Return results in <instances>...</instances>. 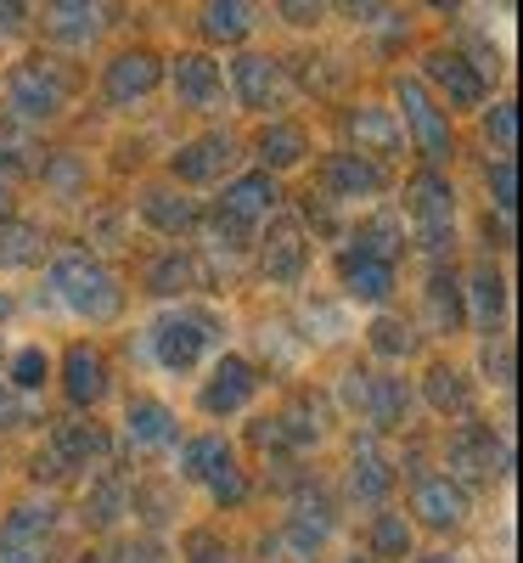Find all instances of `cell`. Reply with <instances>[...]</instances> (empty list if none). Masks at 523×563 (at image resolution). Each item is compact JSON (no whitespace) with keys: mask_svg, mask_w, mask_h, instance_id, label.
I'll return each mask as SVG.
<instances>
[{"mask_svg":"<svg viewBox=\"0 0 523 563\" xmlns=\"http://www.w3.org/2000/svg\"><path fill=\"white\" fill-rule=\"evenodd\" d=\"M198 282H203V265H198V254H186V249H169V254H158V260L147 265V288L164 294V299L192 294Z\"/></svg>","mask_w":523,"mask_h":563,"instance_id":"obj_31","label":"cell"},{"mask_svg":"<svg viewBox=\"0 0 523 563\" xmlns=\"http://www.w3.org/2000/svg\"><path fill=\"white\" fill-rule=\"evenodd\" d=\"M422 74L434 79V90H427L434 102L445 97L450 108H485V97H490L485 74L472 68L461 52H445V45H439V52H427V57H422Z\"/></svg>","mask_w":523,"mask_h":563,"instance_id":"obj_14","label":"cell"},{"mask_svg":"<svg viewBox=\"0 0 523 563\" xmlns=\"http://www.w3.org/2000/svg\"><path fill=\"white\" fill-rule=\"evenodd\" d=\"M52 530H57V507L52 501H18L12 512H7V525H0V536H12V541H52Z\"/></svg>","mask_w":523,"mask_h":563,"instance_id":"obj_37","label":"cell"},{"mask_svg":"<svg viewBox=\"0 0 523 563\" xmlns=\"http://www.w3.org/2000/svg\"><path fill=\"white\" fill-rule=\"evenodd\" d=\"M40 254V231L34 225H12L7 231V249H0V260H7V265H29Z\"/></svg>","mask_w":523,"mask_h":563,"instance_id":"obj_45","label":"cell"},{"mask_svg":"<svg viewBox=\"0 0 523 563\" xmlns=\"http://www.w3.org/2000/svg\"><path fill=\"white\" fill-rule=\"evenodd\" d=\"M485 361H490V372H496V384H512V355H507V344H501V350L490 344Z\"/></svg>","mask_w":523,"mask_h":563,"instance_id":"obj_47","label":"cell"},{"mask_svg":"<svg viewBox=\"0 0 523 563\" xmlns=\"http://www.w3.org/2000/svg\"><path fill=\"white\" fill-rule=\"evenodd\" d=\"M490 198H496L501 214H512V203H518V169H512V158L490 164Z\"/></svg>","mask_w":523,"mask_h":563,"instance_id":"obj_43","label":"cell"},{"mask_svg":"<svg viewBox=\"0 0 523 563\" xmlns=\"http://www.w3.org/2000/svg\"><path fill=\"white\" fill-rule=\"evenodd\" d=\"M389 186L383 164H366L355 153H332L321 164V198L326 203H360V198H377Z\"/></svg>","mask_w":523,"mask_h":563,"instance_id":"obj_17","label":"cell"},{"mask_svg":"<svg viewBox=\"0 0 523 563\" xmlns=\"http://www.w3.org/2000/svg\"><path fill=\"white\" fill-rule=\"evenodd\" d=\"M164 85V57L147 52V45H135V52H119L102 74V97L113 108H135V102H147L153 90Z\"/></svg>","mask_w":523,"mask_h":563,"instance_id":"obj_12","label":"cell"},{"mask_svg":"<svg viewBox=\"0 0 523 563\" xmlns=\"http://www.w3.org/2000/svg\"><path fill=\"white\" fill-rule=\"evenodd\" d=\"M394 97H400V108H405V124L400 130H411V141H416V153L427 158V164H445L450 153H456V135H450V113L427 97V85L422 79H394Z\"/></svg>","mask_w":523,"mask_h":563,"instance_id":"obj_5","label":"cell"},{"mask_svg":"<svg viewBox=\"0 0 523 563\" xmlns=\"http://www.w3.org/2000/svg\"><path fill=\"white\" fill-rule=\"evenodd\" d=\"M79 175H85V169H79V158H57V164H45V186H57L63 198H74V192H79Z\"/></svg>","mask_w":523,"mask_h":563,"instance_id":"obj_46","label":"cell"},{"mask_svg":"<svg viewBox=\"0 0 523 563\" xmlns=\"http://www.w3.org/2000/svg\"><path fill=\"white\" fill-rule=\"evenodd\" d=\"M141 220H147L158 238H186V231H198V225H203L198 203H192V198H180L175 186H147V192H141Z\"/></svg>","mask_w":523,"mask_h":563,"instance_id":"obj_23","label":"cell"},{"mask_svg":"<svg viewBox=\"0 0 523 563\" xmlns=\"http://www.w3.org/2000/svg\"><path fill=\"white\" fill-rule=\"evenodd\" d=\"M389 490H394V467H389V456L377 451L371 440L355 451V462H349V501L355 507H377L383 512V501H389Z\"/></svg>","mask_w":523,"mask_h":563,"instance_id":"obj_25","label":"cell"},{"mask_svg":"<svg viewBox=\"0 0 523 563\" xmlns=\"http://www.w3.org/2000/svg\"><path fill=\"white\" fill-rule=\"evenodd\" d=\"M214 214H225L231 225H243V231H259L265 220L281 214V180L265 175V169H248V175L225 180V198H220Z\"/></svg>","mask_w":523,"mask_h":563,"instance_id":"obj_10","label":"cell"},{"mask_svg":"<svg viewBox=\"0 0 523 563\" xmlns=\"http://www.w3.org/2000/svg\"><path fill=\"white\" fill-rule=\"evenodd\" d=\"M198 29L209 40L236 45V40H248V29H254V7H243V0H209V7L198 12Z\"/></svg>","mask_w":523,"mask_h":563,"instance_id":"obj_35","label":"cell"},{"mask_svg":"<svg viewBox=\"0 0 523 563\" xmlns=\"http://www.w3.org/2000/svg\"><path fill=\"white\" fill-rule=\"evenodd\" d=\"M400 249H405V225H400V214H394V209H377L371 220H360V225H355V249H349V254L394 265V260H400Z\"/></svg>","mask_w":523,"mask_h":563,"instance_id":"obj_29","label":"cell"},{"mask_svg":"<svg viewBox=\"0 0 523 563\" xmlns=\"http://www.w3.org/2000/svg\"><path fill=\"white\" fill-rule=\"evenodd\" d=\"M0 361H7V350H0Z\"/></svg>","mask_w":523,"mask_h":563,"instance_id":"obj_53","label":"cell"},{"mask_svg":"<svg viewBox=\"0 0 523 563\" xmlns=\"http://www.w3.org/2000/svg\"><path fill=\"white\" fill-rule=\"evenodd\" d=\"M405 209H411V225H416V243L434 254V260H445L456 249V192H450V180L439 169L411 175Z\"/></svg>","mask_w":523,"mask_h":563,"instance_id":"obj_4","label":"cell"},{"mask_svg":"<svg viewBox=\"0 0 523 563\" xmlns=\"http://www.w3.org/2000/svg\"><path fill=\"white\" fill-rule=\"evenodd\" d=\"M124 440H130V451H164V445L180 440V422H175V411L164 400L135 395L124 406Z\"/></svg>","mask_w":523,"mask_h":563,"instance_id":"obj_22","label":"cell"},{"mask_svg":"<svg viewBox=\"0 0 523 563\" xmlns=\"http://www.w3.org/2000/svg\"><path fill=\"white\" fill-rule=\"evenodd\" d=\"M254 158H259V169H265V175L304 164V158H310V135H304V124H288V119L265 124V130H259V141H254Z\"/></svg>","mask_w":523,"mask_h":563,"instance_id":"obj_27","label":"cell"},{"mask_svg":"<svg viewBox=\"0 0 523 563\" xmlns=\"http://www.w3.org/2000/svg\"><path fill=\"white\" fill-rule=\"evenodd\" d=\"M108 389H113L108 355L97 344H68V355H63V395H68V406L97 411L108 400Z\"/></svg>","mask_w":523,"mask_h":563,"instance_id":"obj_16","label":"cell"},{"mask_svg":"<svg viewBox=\"0 0 523 563\" xmlns=\"http://www.w3.org/2000/svg\"><path fill=\"white\" fill-rule=\"evenodd\" d=\"M422 400L434 406L439 417H472V389H467V378H461L450 361H434V366H427Z\"/></svg>","mask_w":523,"mask_h":563,"instance_id":"obj_30","label":"cell"},{"mask_svg":"<svg viewBox=\"0 0 523 563\" xmlns=\"http://www.w3.org/2000/svg\"><path fill=\"white\" fill-rule=\"evenodd\" d=\"M7 378H12V389H23V395H34V389H45V378H52V355H45L40 344H29V350H18V355L7 361Z\"/></svg>","mask_w":523,"mask_h":563,"instance_id":"obj_39","label":"cell"},{"mask_svg":"<svg viewBox=\"0 0 523 563\" xmlns=\"http://www.w3.org/2000/svg\"><path fill=\"white\" fill-rule=\"evenodd\" d=\"M124 507H130V479L124 474H102L97 485H90V496H85V525L90 530H113L124 519Z\"/></svg>","mask_w":523,"mask_h":563,"instance_id":"obj_33","label":"cell"},{"mask_svg":"<svg viewBox=\"0 0 523 563\" xmlns=\"http://www.w3.org/2000/svg\"><path fill=\"white\" fill-rule=\"evenodd\" d=\"M276 434H281V445H293V451H310V445H321V406L310 400V395H299L288 411H276Z\"/></svg>","mask_w":523,"mask_h":563,"instance_id":"obj_34","label":"cell"},{"mask_svg":"<svg viewBox=\"0 0 523 563\" xmlns=\"http://www.w3.org/2000/svg\"><path fill=\"white\" fill-rule=\"evenodd\" d=\"M366 344L383 355V361H405V355H416V327L400 321V316H377L371 333H366Z\"/></svg>","mask_w":523,"mask_h":563,"instance_id":"obj_38","label":"cell"},{"mask_svg":"<svg viewBox=\"0 0 523 563\" xmlns=\"http://www.w3.org/2000/svg\"><path fill=\"white\" fill-rule=\"evenodd\" d=\"M485 135H490L496 153H512V147H518V113H512V102H496V108L485 113Z\"/></svg>","mask_w":523,"mask_h":563,"instance_id":"obj_42","label":"cell"},{"mask_svg":"<svg viewBox=\"0 0 523 563\" xmlns=\"http://www.w3.org/2000/svg\"><path fill=\"white\" fill-rule=\"evenodd\" d=\"M180 558H186V563H231V547H225L214 530H186Z\"/></svg>","mask_w":523,"mask_h":563,"instance_id":"obj_40","label":"cell"},{"mask_svg":"<svg viewBox=\"0 0 523 563\" xmlns=\"http://www.w3.org/2000/svg\"><path fill=\"white\" fill-rule=\"evenodd\" d=\"M461 305H472L467 316H472V327H479V333H496L501 316H507V276H501L496 265H479V271L461 282Z\"/></svg>","mask_w":523,"mask_h":563,"instance_id":"obj_26","label":"cell"},{"mask_svg":"<svg viewBox=\"0 0 523 563\" xmlns=\"http://www.w3.org/2000/svg\"><path fill=\"white\" fill-rule=\"evenodd\" d=\"M422 563H450V558H445V552H434V558H422Z\"/></svg>","mask_w":523,"mask_h":563,"instance_id":"obj_51","label":"cell"},{"mask_svg":"<svg viewBox=\"0 0 523 563\" xmlns=\"http://www.w3.org/2000/svg\"><path fill=\"white\" fill-rule=\"evenodd\" d=\"M411 512H416V525H427V530H461L467 512H472V496H467V485L434 474V479H416Z\"/></svg>","mask_w":523,"mask_h":563,"instance_id":"obj_18","label":"cell"},{"mask_svg":"<svg viewBox=\"0 0 523 563\" xmlns=\"http://www.w3.org/2000/svg\"><path fill=\"white\" fill-rule=\"evenodd\" d=\"M344 135H349V153L366 158V164H377V158L389 164V158L405 153V130H400L394 108H377V102H355L344 113Z\"/></svg>","mask_w":523,"mask_h":563,"instance_id":"obj_7","label":"cell"},{"mask_svg":"<svg viewBox=\"0 0 523 563\" xmlns=\"http://www.w3.org/2000/svg\"><path fill=\"white\" fill-rule=\"evenodd\" d=\"M108 563H175V558H169V547L158 536H135V541H119L108 552Z\"/></svg>","mask_w":523,"mask_h":563,"instance_id":"obj_41","label":"cell"},{"mask_svg":"<svg viewBox=\"0 0 523 563\" xmlns=\"http://www.w3.org/2000/svg\"><path fill=\"white\" fill-rule=\"evenodd\" d=\"M12 214H18V192H12V180L0 175V225H12Z\"/></svg>","mask_w":523,"mask_h":563,"instance_id":"obj_49","label":"cell"},{"mask_svg":"<svg viewBox=\"0 0 523 563\" xmlns=\"http://www.w3.org/2000/svg\"><path fill=\"white\" fill-rule=\"evenodd\" d=\"M209 339H214V316H203V310H175V316H164V321L153 327V355H158L164 372H192V366L203 361Z\"/></svg>","mask_w":523,"mask_h":563,"instance_id":"obj_6","label":"cell"},{"mask_svg":"<svg viewBox=\"0 0 523 563\" xmlns=\"http://www.w3.org/2000/svg\"><path fill=\"white\" fill-rule=\"evenodd\" d=\"M231 97L248 113H270V108L288 102V68L265 52H243L231 63Z\"/></svg>","mask_w":523,"mask_h":563,"instance_id":"obj_8","label":"cell"},{"mask_svg":"<svg viewBox=\"0 0 523 563\" xmlns=\"http://www.w3.org/2000/svg\"><path fill=\"white\" fill-rule=\"evenodd\" d=\"M254 395H259L254 366H248L243 355H220V361H214V378H209L203 395H198V406H203L209 417H236Z\"/></svg>","mask_w":523,"mask_h":563,"instance_id":"obj_19","label":"cell"},{"mask_svg":"<svg viewBox=\"0 0 523 563\" xmlns=\"http://www.w3.org/2000/svg\"><path fill=\"white\" fill-rule=\"evenodd\" d=\"M68 97H74V68H63L57 57H45V52L12 63V74H7V108L18 119H29V124L57 119L68 108Z\"/></svg>","mask_w":523,"mask_h":563,"instance_id":"obj_2","label":"cell"},{"mask_svg":"<svg viewBox=\"0 0 523 563\" xmlns=\"http://www.w3.org/2000/svg\"><path fill=\"white\" fill-rule=\"evenodd\" d=\"M281 18L293 29H310V23H321V7H281Z\"/></svg>","mask_w":523,"mask_h":563,"instance_id":"obj_48","label":"cell"},{"mask_svg":"<svg viewBox=\"0 0 523 563\" xmlns=\"http://www.w3.org/2000/svg\"><path fill=\"white\" fill-rule=\"evenodd\" d=\"M366 541H371V552L366 558H377V563H389V558H411V519L405 512H371V530H366Z\"/></svg>","mask_w":523,"mask_h":563,"instance_id":"obj_36","label":"cell"},{"mask_svg":"<svg viewBox=\"0 0 523 563\" xmlns=\"http://www.w3.org/2000/svg\"><path fill=\"white\" fill-rule=\"evenodd\" d=\"M45 451L57 456L63 474H85L90 462H108V456H113V440H108L102 422H79V417H74V422H57L52 445H45Z\"/></svg>","mask_w":523,"mask_h":563,"instance_id":"obj_21","label":"cell"},{"mask_svg":"<svg viewBox=\"0 0 523 563\" xmlns=\"http://www.w3.org/2000/svg\"><path fill=\"white\" fill-rule=\"evenodd\" d=\"M45 282H52V294L79 316V321H113L124 310V288H119V276L97 260V254H85V249H68L52 260V271H45Z\"/></svg>","mask_w":523,"mask_h":563,"instance_id":"obj_1","label":"cell"},{"mask_svg":"<svg viewBox=\"0 0 523 563\" xmlns=\"http://www.w3.org/2000/svg\"><path fill=\"white\" fill-rule=\"evenodd\" d=\"M344 563H377V558H344Z\"/></svg>","mask_w":523,"mask_h":563,"instance_id":"obj_52","label":"cell"},{"mask_svg":"<svg viewBox=\"0 0 523 563\" xmlns=\"http://www.w3.org/2000/svg\"><path fill=\"white\" fill-rule=\"evenodd\" d=\"M108 23L102 7H79V0H63V7H45V34L52 40H68V45H85V40H97Z\"/></svg>","mask_w":523,"mask_h":563,"instance_id":"obj_32","label":"cell"},{"mask_svg":"<svg viewBox=\"0 0 523 563\" xmlns=\"http://www.w3.org/2000/svg\"><path fill=\"white\" fill-rule=\"evenodd\" d=\"M450 474L445 479H501L507 474V445L496 440V429H485V422H461V429L450 434Z\"/></svg>","mask_w":523,"mask_h":563,"instance_id":"obj_9","label":"cell"},{"mask_svg":"<svg viewBox=\"0 0 523 563\" xmlns=\"http://www.w3.org/2000/svg\"><path fill=\"white\" fill-rule=\"evenodd\" d=\"M169 85H175V102L192 113H214L225 102V74L209 52H180L169 63Z\"/></svg>","mask_w":523,"mask_h":563,"instance_id":"obj_15","label":"cell"},{"mask_svg":"<svg viewBox=\"0 0 523 563\" xmlns=\"http://www.w3.org/2000/svg\"><path fill=\"white\" fill-rule=\"evenodd\" d=\"M338 276H344V294L355 305H383L394 294V265L383 260H360V254H344L338 260Z\"/></svg>","mask_w":523,"mask_h":563,"instance_id":"obj_28","label":"cell"},{"mask_svg":"<svg viewBox=\"0 0 523 563\" xmlns=\"http://www.w3.org/2000/svg\"><path fill=\"white\" fill-rule=\"evenodd\" d=\"M270 231L259 238V265H265V276L276 282V288H293V282L304 276V265H310V238H304V220H293V214H276V220H265Z\"/></svg>","mask_w":523,"mask_h":563,"instance_id":"obj_11","label":"cell"},{"mask_svg":"<svg viewBox=\"0 0 523 563\" xmlns=\"http://www.w3.org/2000/svg\"><path fill=\"white\" fill-rule=\"evenodd\" d=\"M422 299H427V321H434V333H439V339H456V333H461V321H467L461 276H456L450 265H434V271H427Z\"/></svg>","mask_w":523,"mask_h":563,"instance_id":"obj_24","label":"cell"},{"mask_svg":"<svg viewBox=\"0 0 523 563\" xmlns=\"http://www.w3.org/2000/svg\"><path fill=\"white\" fill-rule=\"evenodd\" d=\"M231 164H236V141L231 135H198V141H186V147H175L169 175L186 180V186H214Z\"/></svg>","mask_w":523,"mask_h":563,"instance_id":"obj_20","label":"cell"},{"mask_svg":"<svg viewBox=\"0 0 523 563\" xmlns=\"http://www.w3.org/2000/svg\"><path fill=\"white\" fill-rule=\"evenodd\" d=\"M0 563H57V558H52V541H12V536H0Z\"/></svg>","mask_w":523,"mask_h":563,"instance_id":"obj_44","label":"cell"},{"mask_svg":"<svg viewBox=\"0 0 523 563\" xmlns=\"http://www.w3.org/2000/svg\"><path fill=\"white\" fill-rule=\"evenodd\" d=\"M180 479L209 485V496L220 507H243L248 501V467L236 456V445H225L220 434H198L180 445Z\"/></svg>","mask_w":523,"mask_h":563,"instance_id":"obj_3","label":"cell"},{"mask_svg":"<svg viewBox=\"0 0 523 563\" xmlns=\"http://www.w3.org/2000/svg\"><path fill=\"white\" fill-rule=\"evenodd\" d=\"M349 400L360 406V417L371 422L377 434L400 429V422H405V411H411L405 378H389V372H349Z\"/></svg>","mask_w":523,"mask_h":563,"instance_id":"obj_13","label":"cell"},{"mask_svg":"<svg viewBox=\"0 0 523 563\" xmlns=\"http://www.w3.org/2000/svg\"><path fill=\"white\" fill-rule=\"evenodd\" d=\"M23 18H29L23 7H0V40H12V34L23 29Z\"/></svg>","mask_w":523,"mask_h":563,"instance_id":"obj_50","label":"cell"}]
</instances>
